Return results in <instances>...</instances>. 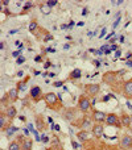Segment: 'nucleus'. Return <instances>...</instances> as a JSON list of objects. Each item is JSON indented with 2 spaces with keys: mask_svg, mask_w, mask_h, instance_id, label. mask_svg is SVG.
Returning <instances> with one entry per match:
<instances>
[{
  "mask_svg": "<svg viewBox=\"0 0 132 150\" xmlns=\"http://www.w3.org/2000/svg\"><path fill=\"white\" fill-rule=\"evenodd\" d=\"M65 84V82H64V80H60V82H54L53 83V86H54V87H61V86H64Z\"/></svg>",
  "mask_w": 132,
  "mask_h": 150,
  "instance_id": "27",
  "label": "nucleus"
},
{
  "mask_svg": "<svg viewBox=\"0 0 132 150\" xmlns=\"http://www.w3.org/2000/svg\"><path fill=\"white\" fill-rule=\"evenodd\" d=\"M34 61H36V62H41V61H42V57H41V55H37V57L34 58Z\"/></svg>",
  "mask_w": 132,
  "mask_h": 150,
  "instance_id": "34",
  "label": "nucleus"
},
{
  "mask_svg": "<svg viewBox=\"0 0 132 150\" xmlns=\"http://www.w3.org/2000/svg\"><path fill=\"white\" fill-rule=\"evenodd\" d=\"M82 15H83V16H86V15H87V8H85V9L82 11Z\"/></svg>",
  "mask_w": 132,
  "mask_h": 150,
  "instance_id": "44",
  "label": "nucleus"
},
{
  "mask_svg": "<svg viewBox=\"0 0 132 150\" xmlns=\"http://www.w3.org/2000/svg\"><path fill=\"white\" fill-rule=\"evenodd\" d=\"M111 3L114 5H120V4H123V3H124V0H116V1H115V0H112Z\"/></svg>",
  "mask_w": 132,
  "mask_h": 150,
  "instance_id": "28",
  "label": "nucleus"
},
{
  "mask_svg": "<svg viewBox=\"0 0 132 150\" xmlns=\"http://www.w3.org/2000/svg\"><path fill=\"white\" fill-rule=\"evenodd\" d=\"M17 130H19V129H17L16 127H8L7 129H5V133H7L8 137H11V136H12L15 132H17Z\"/></svg>",
  "mask_w": 132,
  "mask_h": 150,
  "instance_id": "23",
  "label": "nucleus"
},
{
  "mask_svg": "<svg viewBox=\"0 0 132 150\" xmlns=\"http://www.w3.org/2000/svg\"><path fill=\"white\" fill-rule=\"evenodd\" d=\"M127 105H128V108H130V109H132V105H131L130 103H128V101H127Z\"/></svg>",
  "mask_w": 132,
  "mask_h": 150,
  "instance_id": "50",
  "label": "nucleus"
},
{
  "mask_svg": "<svg viewBox=\"0 0 132 150\" xmlns=\"http://www.w3.org/2000/svg\"><path fill=\"white\" fill-rule=\"evenodd\" d=\"M126 66H130V67H132V59L126 61Z\"/></svg>",
  "mask_w": 132,
  "mask_h": 150,
  "instance_id": "37",
  "label": "nucleus"
},
{
  "mask_svg": "<svg viewBox=\"0 0 132 150\" xmlns=\"http://www.w3.org/2000/svg\"><path fill=\"white\" fill-rule=\"evenodd\" d=\"M83 24H85V23H83V21H79V23H78L77 25H78V26H83Z\"/></svg>",
  "mask_w": 132,
  "mask_h": 150,
  "instance_id": "48",
  "label": "nucleus"
},
{
  "mask_svg": "<svg viewBox=\"0 0 132 150\" xmlns=\"http://www.w3.org/2000/svg\"><path fill=\"white\" fill-rule=\"evenodd\" d=\"M37 129L39 130H42V129H45V122H44V120H42V117H40V116H37Z\"/></svg>",
  "mask_w": 132,
  "mask_h": 150,
  "instance_id": "19",
  "label": "nucleus"
},
{
  "mask_svg": "<svg viewBox=\"0 0 132 150\" xmlns=\"http://www.w3.org/2000/svg\"><path fill=\"white\" fill-rule=\"evenodd\" d=\"M28 79H29V78H25L24 80H21V82L17 83V90L19 91H24V90H25V84H26V82H28Z\"/></svg>",
  "mask_w": 132,
  "mask_h": 150,
  "instance_id": "20",
  "label": "nucleus"
},
{
  "mask_svg": "<svg viewBox=\"0 0 132 150\" xmlns=\"http://www.w3.org/2000/svg\"><path fill=\"white\" fill-rule=\"evenodd\" d=\"M45 4H46L48 7L53 8V7H56V5L58 4V1H57V0H48V1H45Z\"/></svg>",
  "mask_w": 132,
  "mask_h": 150,
  "instance_id": "26",
  "label": "nucleus"
},
{
  "mask_svg": "<svg viewBox=\"0 0 132 150\" xmlns=\"http://www.w3.org/2000/svg\"><path fill=\"white\" fill-rule=\"evenodd\" d=\"M110 100V96H104L103 99H102V101H108Z\"/></svg>",
  "mask_w": 132,
  "mask_h": 150,
  "instance_id": "43",
  "label": "nucleus"
},
{
  "mask_svg": "<svg viewBox=\"0 0 132 150\" xmlns=\"http://www.w3.org/2000/svg\"><path fill=\"white\" fill-rule=\"evenodd\" d=\"M131 125H132V116H131Z\"/></svg>",
  "mask_w": 132,
  "mask_h": 150,
  "instance_id": "51",
  "label": "nucleus"
},
{
  "mask_svg": "<svg viewBox=\"0 0 132 150\" xmlns=\"http://www.w3.org/2000/svg\"><path fill=\"white\" fill-rule=\"evenodd\" d=\"M77 137L79 138L81 141H86V140H88V133H87V130H85V129L81 130V132L77 134Z\"/></svg>",
  "mask_w": 132,
  "mask_h": 150,
  "instance_id": "18",
  "label": "nucleus"
},
{
  "mask_svg": "<svg viewBox=\"0 0 132 150\" xmlns=\"http://www.w3.org/2000/svg\"><path fill=\"white\" fill-rule=\"evenodd\" d=\"M32 140H24V146H23V150H32Z\"/></svg>",
  "mask_w": 132,
  "mask_h": 150,
  "instance_id": "21",
  "label": "nucleus"
},
{
  "mask_svg": "<svg viewBox=\"0 0 132 150\" xmlns=\"http://www.w3.org/2000/svg\"><path fill=\"white\" fill-rule=\"evenodd\" d=\"M29 95H31V98L33 99L34 101H39L40 99H44L42 90H41V87H39V86H33V87L31 88V91H29Z\"/></svg>",
  "mask_w": 132,
  "mask_h": 150,
  "instance_id": "6",
  "label": "nucleus"
},
{
  "mask_svg": "<svg viewBox=\"0 0 132 150\" xmlns=\"http://www.w3.org/2000/svg\"><path fill=\"white\" fill-rule=\"evenodd\" d=\"M119 21H120V15H119V16H118L116 21H115V23H114V24H112V26H114V28H116V26H118V24H119Z\"/></svg>",
  "mask_w": 132,
  "mask_h": 150,
  "instance_id": "30",
  "label": "nucleus"
},
{
  "mask_svg": "<svg viewBox=\"0 0 132 150\" xmlns=\"http://www.w3.org/2000/svg\"><path fill=\"white\" fill-rule=\"evenodd\" d=\"M44 101L46 103V105L49 107L50 109H58V98L56 93L53 92H48L44 95Z\"/></svg>",
  "mask_w": 132,
  "mask_h": 150,
  "instance_id": "1",
  "label": "nucleus"
},
{
  "mask_svg": "<svg viewBox=\"0 0 132 150\" xmlns=\"http://www.w3.org/2000/svg\"><path fill=\"white\" fill-rule=\"evenodd\" d=\"M82 76V71L79 69H74V70L70 73V79H79Z\"/></svg>",
  "mask_w": 132,
  "mask_h": 150,
  "instance_id": "15",
  "label": "nucleus"
},
{
  "mask_svg": "<svg viewBox=\"0 0 132 150\" xmlns=\"http://www.w3.org/2000/svg\"><path fill=\"white\" fill-rule=\"evenodd\" d=\"M0 49H1V50L4 49V42H1V44H0Z\"/></svg>",
  "mask_w": 132,
  "mask_h": 150,
  "instance_id": "49",
  "label": "nucleus"
},
{
  "mask_svg": "<svg viewBox=\"0 0 132 150\" xmlns=\"http://www.w3.org/2000/svg\"><path fill=\"white\" fill-rule=\"evenodd\" d=\"M71 146L73 148H78V144L77 142H71Z\"/></svg>",
  "mask_w": 132,
  "mask_h": 150,
  "instance_id": "46",
  "label": "nucleus"
},
{
  "mask_svg": "<svg viewBox=\"0 0 132 150\" xmlns=\"http://www.w3.org/2000/svg\"><path fill=\"white\" fill-rule=\"evenodd\" d=\"M104 34H106V28H104L103 30H102V33H101V36H99V37H101V38H103V37H104Z\"/></svg>",
  "mask_w": 132,
  "mask_h": 150,
  "instance_id": "39",
  "label": "nucleus"
},
{
  "mask_svg": "<svg viewBox=\"0 0 132 150\" xmlns=\"http://www.w3.org/2000/svg\"><path fill=\"white\" fill-rule=\"evenodd\" d=\"M0 3H1V4L4 5V7H7V5H9V1H8V0H1V1H0Z\"/></svg>",
  "mask_w": 132,
  "mask_h": 150,
  "instance_id": "33",
  "label": "nucleus"
},
{
  "mask_svg": "<svg viewBox=\"0 0 132 150\" xmlns=\"http://www.w3.org/2000/svg\"><path fill=\"white\" fill-rule=\"evenodd\" d=\"M50 66H52V63H50V62H46V63H45V66H44V67H45V69H49Z\"/></svg>",
  "mask_w": 132,
  "mask_h": 150,
  "instance_id": "41",
  "label": "nucleus"
},
{
  "mask_svg": "<svg viewBox=\"0 0 132 150\" xmlns=\"http://www.w3.org/2000/svg\"><path fill=\"white\" fill-rule=\"evenodd\" d=\"M91 105H93V104H91L90 99L85 95L81 96L79 100H78V109H79L81 112H83V113H87L91 109Z\"/></svg>",
  "mask_w": 132,
  "mask_h": 150,
  "instance_id": "2",
  "label": "nucleus"
},
{
  "mask_svg": "<svg viewBox=\"0 0 132 150\" xmlns=\"http://www.w3.org/2000/svg\"><path fill=\"white\" fill-rule=\"evenodd\" d=\"M120 54H122V52H120V50H116V54H115V59H116V58H119Z\"/></svg>",
  "mask_w": 132,
  "mask_h": 150,
  "instance_id": "36",
  "label": "nucleus"
},
{
  "mask_svg": "<svg viewBox=\"0 0 132 150\" xmlns=\"http://www.w3.org/2000/svg\"><path fill=\"white\" fill-rule=\"evenodd\" d=\"M40 11H41V13H44V15H49V13H52V8L48 7L45 3L40 5Z\"/></svg>",
  "mask_w": 132,
  "mask_h": 150,
  "instance_id": "17",
  "label": "nucleus"
},
{
  "mask_svg": "<svg viewBox=\"0 0 132 150\" xmlns=\"http://www.w3.org/2000/svg\"><path fill=\"white\" fill-rule=\"evenodd\" d=\"M48 141H49V138L48 137H42V142H48Z\"/></svg>",
  "mask_w": 132,
  "mask_h": 150,
  "instance_id": "45",
  "label": "nucleus"
},
{
  "mask_svg": "<svg viewBox=\"0 0 132 150\" xmlns=\"http://www.w3.org/2000/svg\"><path fill=\"white\" fill-rule=\"evenodd\" d=\"M61 150H64V149H61Z\"/></svg>",
  "mask_w": 132,
  "mask_h": 150,
  "instance_id": "52",
  "label": "nucleus"
},
{
  "mask_svg": "<svg viewBox=\"0 0 132 150\" xmlns=\"http://www.w3.org/2000/svg\"><path fill=\"white\" fill-rule=\"evenodd\" d=\"M32 7H33L32 1H25V4H24V8H23V15L29 9V8H32Z\"/></svg>",
  "mask_w": 132,
  "mask_h": 150,
  "instance_id": "25",
  "label": "nucleus"
},
{
  "mask_svg": "<svg viewBox=\"0 0 132 150\" xmlns=\"http://www.w3.org/2000/svg\"><path fill=\"white\" fill-rule=\"evenodd\" d=\"M132 58V53H127V55H126V58H124V61H130Z\"/></svg>",
  "mask_w": 132,
  "mask_h": 150,
  "instance_id": "31",
  "label": "nucleus"
},
{
  "mask_svg": "<svg viewBox=\"0 0 132 150\" xmlns=\"http://www.w3.org/2000/svg\"><path fill=\"white\" fill-rule=\"evenodd\" d=\"M111 50H119V47H118V45H112V46H111Z\"/></svg>",
  "mask_w": 132,
  "mask_h": 150,
  "instance_id": "42",
  "label": "nucleus"
},
{
  "mask_svg": "<svg viewBox=\"0 0 132 150\" xmlns=\"http://www.w3.org/2000/svg\"><path fill=\"white\" fill-rule=\"evenodd\" d=\"M123 95L126 98H132V79L123 83Z\"/></svg>",
  "mask_w": 132,
  "mask_h": 150,
  "instance_id": "8",
  "label": "nucleus"
},
{
  "mask_svg": "<svg viewBox=\"0 0 132 150\" xmlns=\"http://www.w3.org/2000/svg\"><path fill=\"white\" fill-rule=\"evenodd\" d=\"M7 115H5V112H1L0 113V128H1V130H5V121H7Z\"/></svg>",
  "mask_w": 132,
  "mask_h": 150,
  "instance_id": "16",
  "label": "nucleus"
},
{
  "mask_svg": "<svg viewBox=\"0 0 132 150\" xmlns=\"http://www.w3.org/2000/svg\"><path fill=\"white\" fill-rule=\"evenodd\" d=\"M8 150H20V145H19L17 141H12L8 146Z\"/></svg>",
  "mask_w": 132,
  "mask_h": 150,
  "instance_id": "22",
  "label": "nucleus"
},
{
  "mask_svg": "<svg viewBox=\"0 0 132 150\" xmlns=\"http://www.w3.org/2000/svg\"><path fill=\"white\" fill-rule=\"evenodd\" d=\"M5 98H7L9 101H12V103L13 101H16L17 100V98H19V90L17 88H11V90L7 92Z\"/></svg>",
  "mask_w": 132,
  "mask_h": 150,
  "instance_id": "12",
  "label": "nucleus"
},
{
  "mask_svg": "<svg viewBox=\"0 0 132 150\" xmlns=\"http://www.w3.org/2000/svg\"><path fill=\"white\" fill-rule=\"evenodd\" d=\"M12 55H13L15 58H19V55H21V52H20V50H19V52H15Z\"/></svg>",
  "mask_w": 132,
  "mask_h": 150,
  "instance_id": "32",
  "label": "nucleus"
},
{
  "mask_svg": "<svg viewBox=\"0 0 132 150\" xmlns=\"http://www.w3.org/2000/svg\"><path fill=\"white\" fill-rule=\"evenodd\" d=\"M118 73H115V71H107V73L103 74V76H102V80H103L104 83H107V84H114L115 82H116L118 79Z\"/></svg>",
  "mask_w": 132,
  "mask_h": 150,
  "instance_id": "4",
  "label": "nucleus"
},
{
  "mask_svg": "<svg viewBox=\"0 0 132 150\" xmlns=\"http://www.w3.org/2000/svg\"><path fill=\"white\" fill-rule=\"evenodd\" d=\"M16 62H17V65H21V63H24V62H25V58H24V57H19Z\"/></svg>",
  "mask_w": 132,
  "mask_h": 150,
  "instance_id": "29",
  "label": "nucleus"
},
{
  "mask_svg": "<svg viewBox=\"0 0 132 150\" xmlns=\"http://www.w3.org/2000/svg\"><path fill=\"white\" fill-rule=\"evenodd\" d=\"M106 124L110 125V127H116L120 128L122 127V122H120V117L115 113H107L106 117Z\"/></svg>",
  "mask_w": 132,
  "mask_h": 150,
  "instance_id": "3",
  "label": "nucleus"
},
{
  "mask_svg": "<svg viewBox=\"0 0 132 150\" xmlns=\"http://www.w3.org/2000/svg\"><path fill=\"white\" fill-rule=\"evenodd\" d=\"M106 117H107V113H104L103 111H98V109H94L93 111V120L96 124L106 122Z\"/></svg>",
  "mask_w": 132,
  "mask_h": 150,
  "instance_id": "7",
  "label": "nucleus"
},
{
  "mask_svg": "<svg viewBox=\"0 0 132 150\" xmlns=\"http://www.w3.org/2000/svg\"><path fill=\"white\" fill-rule=\"evenodd\" d=\"M91 129H93V134H94V137L101 138L102 136H103L104 128H103V125H102V124H94V127L91 128Z\"/></svg>",
  "mask_w": 132,
  "mask_h": 150,
  "instance_id": "10",
  "label": "nucleus"
},
{
  "mask_svg": "<svg viewBox=\"0 0 132 150\" xmlns=\"http://www.w3.org/2000/svg\"><path fill=\"white\" fill-rule=\"evenodd\" d=\"M75 115H77V109L75 108H67L64 112V119L66 121H71V120L75 119Z\"/></svg>",
  "mask_w": 132,
  "mask_h": 150,
  "instance_id": "9",
  "label": "nucleus"
},
{
  "mask_svg": "<svg viewBox=\"0 0 132 150\" xmlns=\"http://www.w3.org/2000/svg\"><path fill=\"white\" fill-rule=\"evenodd\" d=\"M114 34H115V32H111V33H110V34H107V36H106V40H110L112 36H114Z\"/></svg>",
  "mask_w": 132,
  "mask_h": 150,
  "instance_id": "35",
  "label": "nucleus"
},
{
  "mask_svg": "<svg viewBox=\"0 0 132 150\" xmlns=\"http://www.w3.org/2000/svg\"><path fill=\"white\" fill-rule=\"evenodd\" d=\"M119 145L122 149H130L132 146V137L131 136H123V138L120 140Z\"/></svg>",
  "mask_w": 132,
  "mask_h": 150,
  "instance_id": "11",
  "label": "nucleus"
},
{
  "mask_svg": "<svg viewBox=\"0 0 132 150\" xmlns=\"http://www.w3.org/2000/svg\"><path fill=\"white\" fill-rule=\"evenodd\" d=\"M94 65H95L96 66V67H101V62H99V61H94Z\"/></svg>",
  "mask_w": 132,
  "mask_h": 150,
  "instance_id": "38",
  "label": "nucleus"
},
{
  "mask_svg": "<svg viewBox=\"0 0 132 150\" xmlns=\"http://www.w3.org/2000/svg\"><path fill=\"white\" fill-rule=\"evenodd\" d=\"M85 90H86V92H87L88 96L95 98V96L99 93V91H101V86H99L98 83H93V84H87V86H86Z\"/></svg>",
  "mask_w": 132,
  "mask_h": 150,
  "instance_id": "5",
  "label": "nucleus"
},
{
  "mask_svg": "<svg viewBox=\"0 0 132 150\" xmlns=\"http://www.w3.org/2000/svg\"><path fill=\"white\" fill-rule=\"evenodd\" d=\"M39 26V24H37V21L36 20H32L31 21V24H29V26H28V29H29V32H34L36 30V28Z\"/></svg>",
  "mask_w": 132,
  "mask_h": 150,
  "instance_id": "24",
  "label": "nucleus"
},
{
  "mask_svg": "<svg viewBox=\"0 0 132 150\" xmlns=\"http://www.w3.org/2000/svg\"><path fill=\"white\" fill-rule=\"evenodd\" d=\"M5 115H7L8 120H13L16 117V115H17V111H16V108L13 105H9L5 109Z\"/></svg>",
  "mask_w": 132,
  "mask_h": 150,
  "instance_id": "13",
  "label": "nucleus"
},
{
  "mask_svg": "<svg viewBox=\"0 0 132 150\" xmlns=\"http://www.w3.org/2000/svg\"><path fill=\"white\" fill-rule=\"evenodd\" d=\"M50 40H53V36H50V34L45 37V41H50Z\"/></svg>",
  "mask_w": 132,
  "mask_h": 150,
  "instance_id": "40",
  "label": "nucleus"
},
{
  "mask_svg": "<svg viewBox=\"0 0 132 150\" xmlns=\"http://www.w3.org/2000/svg\"><path fill=\"white\" fill-rule=\"evenodd\" d=\"M74 26V21H70V24H69V28H73Z\"/></svg>",
  "mask_w": 132,
  "mask_h": 150,
  "instance_id": "47",
  "label": "nucleus"
},
{
  "mask_svg": "<svg viewBox=\"0 0 132 150\" xmlns=\"http://www.w3.org/2000/svg\"><path fill=\"white\" fill-rule=\"evenodd\" d=\"M120 122H122L123 127H131V116H128L127 113H123L120 116Z\"/></svg>",
  "mask_w": 132,
  "mask_h": 150,
  "instance_id": "14",
  "label": "nucleus"
}]
</instances>
